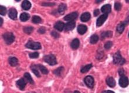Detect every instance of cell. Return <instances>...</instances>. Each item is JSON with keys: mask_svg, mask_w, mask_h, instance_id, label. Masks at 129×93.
Segmentation results:
<instances>
[{"mask_svg": "<svg viewBox=\"0 0 129 93\" xmlns=\"http://www.w3.org/2000/svg\"><path fill=\"white\" fill-rule=\"evenodd\" d=\"M39 53L38 52H34V53H31L29 54V56L31 58H37L39 57Z\"/></svg>", "mask_w": 129, "mask_h": 93, "instance_id": "33", "label": "cell"}, {"mask_svg": "<svg viewBox=\"0 0 129 93\" xmlns=\"http://www.w3.org/2000/svg\"><path fill=\"white\" fill-rule=\"evenodd\" d=\"M33 31V28L31 26H28V27H25L24 28V31L25 32L26 34H31Z\"/></svg>", "mask_w": 129, "mask_h": 93, "instance_id": "30", "label": "cell"}, {"mask_svg": "<svg viewBox=\"0 0 129 93\" xmlns=\"http://www.w3.org/2000/svg\"><path fill=\"white\" fill-rule=\"evenodd\" d=\"M31 70L32 71L33 73L35 76H36L37 77H41V74H39V72L38 71V68L37 67L36 65H32L31 66Z\"/></svg>", "mask_w": 129, "mask_h": 93, "instance_id": "24", "label": "cell"}, {"mask_svg": "<svg viewBox=\"0 0 129 93\" xmlns=\"http://www.w3.org/2000/svg\"><path fill=\"white\" fill-rule=\"evenodd\" d=\"M125 26H126V24L124 23L123 22H120V23L117 26V28H116V30H117V31L119 33L122 34V32H123L124 30H125Z\"/></svg>", "mask_w": 129, "mask_h": 93, "instance_id": "19", "label": "cell"}, {"mask_svg": "<svg viewBox=\"0 0 129 93\" xmlns=\"http://www.w3.org/2000/svg\"><path fill=\"white\" fill-rule=\"evenodd\" d=\"M102 1H96V2L99 3V2H102Z\"/></svg>", "mask_w": 129, "mask_h": 93, "instance_id": "43", "label": "cell"}, {"mask_svg": "<svg viewBox=\"0 0 129 93\" xmlns=\"http://www.w3.org/2000/svg\"><path fill=\"white\" fill-rule=\"evenodd\" d=\"M64 70V68L63 67H59L57 69L55 70L54 71V73L56 76H61V74H62L63 71Z\"/></svg>", "mask_w": 129, "mask_h": 93, "instance_id": "31", "label": "cell"}, {"mask_svg": "<svg viewBox=\"0 0 129 93\" xmlns=\"http://www.w3.org/2000/svg\"><path fill=\"white\" fill-rule=\"evenodd\" d=\"M129 84V78L126 76L121 77L120 80H119V85L120 87L123 88L126 87Z\"/></svg>", "mask_w": 129, "mask_h": 93, "instance_id": "6", "label": "cell"}, {"mask_svg": "<svg viewBox=\"0 0 129 93\" xmlns=\"http://www.w3.org/2000/svg\"><path fill=\"white\" fill-rule=\"evenodd\" d=\"M106 83L110 87H114L116 86V81L114 80V79L113 77H110L107 78L106 79Z\"/></svg>", "mask_w": 129, "mask_h": 93, "instance_id": "17", "label": "cell"}, {"mask_svg": "<svg viewBox=\"0 0 129 93\" xmlns=\"http://www.w3.org/2000/svg\"><path fill=\"white\" fill-rule=\"evenodd\" d=\"M90 17H91V15H90L89 12H85L82 14V15L80 16V20L83 21V22H87L90 19Z\"/></svg>", "mask_w": 129, "mask_h": 93, "instance_id": "15", "label": "cell"}, {"mask_svg": "<svg viewBox=\"0 0 129 93\" xmlns=\"http://www.w3.org/2000/svg\"><path fill=\"white\" fill-rule=\"evenodd\" d=\"M17 11L15 8H12L9 9L8 12V16L11 19L15 20L17 18Z\"/></svg>", "mask_w": 129, "mask_h": 93, "instance_id": "11", "label": "cell"}, {"mask_svg": "<svg viewBox=\"0 0 129 93\" xmlns=\"http://www.w3.org/2000/svg\"><path fill=\"white\" fill-rule=\"evenodd\" d=\"M102 93H114L113 91H110V90H107V91H103Z\"/></svg>", "mask_w": 129, "mask_h": 93, "instance_id": "41", "label": "cell"}, {"mask_svg": "<svg viewBox=\"0 0 129 93\" xmlns=\"http://www.w3.org/2000/svg\"><path fill=\"white\" fill-rule=\"evenodd\" d=\"M64 26H65L64 25V24L63 22H62V21H58V22H56L55 24L54 27L56 30L59 31H62L64 30Z\"/></svg>", "mask_w": 129, "mask_h": 93, "instance_id": "14", "label": "cell"}, {"mask_svg": "<svg viewBox=\"0 0 129 93\" xmlns=\"http://www.w3.org/2000/svg\"><path fill=\"white\" fill-rule=\"evenodd\" d=\"M43 60L45 62L49 64L50 66H55L57 64V61H56V57L53 54H49L46 55L43 57Z\"/></svg>", "mask_w": 129, "mask_h": 93, "instance_id": "2", "label": "cell"}, {"mask_svg": "<svg viewBox=\"0 0 129 93\" xmlns=\"http://www.w3.org/2000/svg\"><path fill=\"white\" fill-rule=\"evenodd\" d=\"M3 38L8 45H10L15 41V36L12 32H6L3 35Z\"/></svg>", "mask_w": 129, "mask_h": 93, "instance_id": "3", "label": "cell"}, {"mask_svg": "<svg viewBox=\"0 0 129 93\" xmlns=\"http://www.w3.org/2000/svg\"><path fill=\"white\" fill-rule=\"evenodd\" d=\"M75 25L76 23L75 21H70V22H67L64 26V31H69L73 30L75 28Z\"/></svg>", "mask_w": 129, "mask_h": 93, "instance_id": "10", "label": "cell"}, {"mask_svg": "<svg viewBox=\"0 0 129 93\" xmlns=\"http://www.w3.org/2000/svg\"><path fill=\"white\" fill-rule=\"evenodd\" d=\"M24 77L27 79V80L28 81V82L30 83V84H33V83H34V82H33V80H32V77L30 75V73H25V74H24Z\"/></svg>", "mask_w": 129, "mask_h": 93, "instance_id": "28", "label": "cell"}, {"mask_svg": "<svg viewBox=\"0 0 129 93\" xmlns=\"http://www.w3.org/2000/svg\"><path fill=\"white\" fill-rule=\"evenodd\" d=\"M112 31H104L101 34V38L102 40V39H104L106 38H110V37H112Z\"/></svg>", "mask_w": 129, "mask_h": 93, "instance_id": "18", "label": "cell"}, {"mask_svg": "<svg viewBox=\"0 0 129 93\" xmlns=\"http://www.w3.org/2000/svg\"><path fill=\"white\" fill-rule=\"evenodd\" d=\"M18 63V60L15 57H10L9 58V63L11 66L15 67L17 66Z\"/></svg>", "mask_w": 129, "mask_h": 93, "instance_id": "22", "label": "cell"}, {"mask_svg": "<svg viewBox=\"0 0 129 93\" xmlns=\"http://www.w3.org/2000/svg\"><path fill=\"white\" fill-rule=\"evenodd\" d=\"M92 67V64H88V65H86V66L83 67L81 68V70H80V71H81V73H86V72H88V71H89L90 69Z\"/></svg>", "mask_w": 129, "mask_h": 93, "instance_id": "27", "label": "cell"}, {"mask_svg": "<svg viewBox=\"0 0 129 93\" xmlns=\"http://www.w3.org/2000/svg\"><path fill=\"white\" fill-rule=\"evenodd\" d=\"M98 40H99V37H98V35H96V34H94V35H92L91 37H90V42L92 44H96Z\"/></svg>", "mask_w": 129, "mask_h": 93, "instance_id": "26", "label": "cell"}, {"mask_svg": "<svg viewBox=\"0 0 129 93\" xmlns=\"http://www.w3.org/2000/svg\"><path fill=\"white\" fill-rule=\"evenodd\" d=\"M26 84H27V83H26L25 80L23 78H21V79H19V80L17 81V87H18V89L21 90H24Z\"/></svg>", "mask_w": 129, "mask_h": 93, "instance_id": "9", "label": "cell"}, {"mask_svg": "<svg viewBox=\"0 0 129 93\" xmlns=\"http://www.w3.org/2000/svg\"><path fill=\"white\" fill-rule=\"evenodd\" d=\"M45 31H46V29H45V28L43 27L40 28L38 30V32L40 34H44Z\"/></svg>", "mask_w": 129, "mask_h": 93, "instance_id": "37", "label": "cell"}, {"mask_svg": "<svg viewBox=\"0 0 129 93\" xmlns=\"http://www.w3.org/2000/svg\"><path fill=\"white\" fill-rule=\"evenodd\" d=\"M31 7V4L29 1H24L22 4V8L25 10H29Z\"/></svg>", "mask_w": 129, "mask_h": 93, "instance_id": "20", "label": "cell"}, {"mask_svg": "<svg viewBox=\"0 0 129 93\" xmlns=\"http://www.w3.org/2000/svg\"><path fill=\"white\" fill-rule=\"evenodd\" d=\"M32 22L34 24H39L41 22L42 19L41 18V17H39V16L34 15L33 16V17H32Z\"/></svg>", "mask_w": 129, "mask_h": 93, "instance_id": "29", "label": "cell"}, {"mask_svg": "<svg viewBox=\"0 0 129 93\" xmlns=\"http://www.w3.org/2000/svg\"><path fill=\"white\" fill-rule=\"evenodd\" d=\"M113 63L115 64L119 65H123L126 63L125 58L122 57L119 51L113 55Z\"/></svg>", "mask_w": 129, "mask_h": 93, "instance_id": "1", "label": "cell"}, {"mask_svg": "<svg viewBox=\"0 0 129 93\" xmlns=\"http://www.w3.org/2000/svg\"></svg>", "mask_w": 129, "mask_h": 93, "instance_id": "46", "label": "cell"}, {"mask_svg": "<svg viewBox=\"0 0 129 93\" xmlns=\"http://www.w3.org/2000/svg\"><path fill=\"white\" fill-rule=\"evenodd\" d=\"M74 93H80V92L78 91H75V92H74Z\"/></svg>", "mask_w": 129, "mask_h": 93, "instance_id": "44", "label": "cell"}, {"mask_svg": "<svg viewBox=\"0 0 129 93\" xmlns=\"http://www.w3.org/2000/svg\"><path fill=\"white\" fill-rule=\"evenodd\" d=\"M36 66H37V67H38V69L41 71L42 74H48V73H49V71H48L47 68L45 67V66H42V65L38 64V65H36Z\"/></svg>", "mask_w": 129, "mask_h": 93, "instance_id": "23", "label": "cell"}, {"mask_svg": "<svg viewBox=\"0 0 129 93\" xmlns=\"http://www.w3.org/2000/svg\"><path fill=\"white\" fill-rule=\"evenodd\" d=\"M66 5L65 4H61L59 5V7H58V12L61 15L64 14V12L65 11L66 9Z\"/></svg>", "mask_w": 129, "mask_h": 93, "instance_id": "21", "label": "cell"}, {"mask_svg": "<svg viewBox=\"0 0 129 93\" xmlns=\"http://www.w3.org/2000/svg\"><path fill=\"white\" fill-rule=\"evenodd\" d=\"M0 20H1V21H0V26H2L3 23V19L2 18H0Z\"/></svg>", "mask_w": 129, "mask_h": 93, "instance_id": "42", "label": "cell"}, {"mask_svg": "<svg viewBox=\"0 0 129 93\" xmlns=\"http://www.w3.org/2000/svg\"><path fill=\"white\" fill-rule=\"evenodd\" d=\"M84 81H85V83L86 84V86H88V87L90 88V89H92V88L94 87L95 80L94 78L92 76H89L86 77L85 78V80H84Z\"/></svg>", "mask_w": 129, "mask_h": 93, "instance_id": "5", "label": "cell"}, {"mask_svg": "<svg viewBox=\"0 0 129 93\" xmlns=\"http://www.w3.org/2000/svg\"><path fill=\"white\" fill-rule=\"evenodd\" d=\"M6 13V9L5 6L1 5L0 6V14L1 15H5Z\"/></svg>", "mask_w": 129, "mask_h": 93, "instance_id": "32", "label": "cell"}, {"mask_svg": "<svg viewBox=\"0 0 129 93\" xmlns=\"http://www.w3.org/2000/svg\"><path fill=\"white\" fill-rule=\"evenodd\" d=\"M25 47L28 48L35 50L41 48V45L39 42H34L32 41H29L26 44Z\"/></svg>", "mask_w": 129, "mask_h": 93, "instance_id": "4", "label": "cell"}, {"mask_svg": "<svg viewBox=\"0 0 129 93\" xmlns=\"http://www.w3.org/2000/svg\"><path fill=\"white\" fill-rule=\"evenodd\" d=\"M126 2H128V3H129V1H126Z\"/></svg>", "mask_w": 129, "mask_h": 93, "instance_id": "45", "label": "cell"}, {"mask_svg": "<svg viewBox=\"0 0 129 93\" xmlns=\"http://www.w3.org/2000/svg\"><path fill=\"white\" fill-rule=\"evenodd\" d=\"M79 44H80L79 40L77 38H76V39H74V40L72 41V42H71L70 46L72 47V48L73 49V50H76V49L78 48L79 47Z\"/></svg>", "mask_w": 129, "mask_h": 93, "instance_id": "16", "label": "cell"}, {"mask_svg": "<svg viewBox=\"0 0 129 93\" xmlns=\"http://www.w3.org/2000/svg\"><path fill=\"white\" fill-rule=\"evenodd\" d=\"M94 15L95 16H97L99 14V9H95V10L94 11Z\"/></svg>", "mask_w": 129, "mask_h": 93, "instance_id": "40", "label": "cell"}, {"mask_svg": "<svg viewBox=\"0 0 129 93\" xmlns=\"http://www.w3.org/2000/svg\"><path fill=\"white\" fill-rule=\"evenodd\" d=\"M51 35L56 38H59V33H58V32H57L56 31H53L51 32Z\"/></svg>", "mask_w": 129, "mask_h": 93, "instance_id": "36", "label": "cell"}, {"mask_svg": "<svg viewBox=\"0 0 129 93\" xmlns=\"http://www.w3.org/2000/svg\"><path fill=\"white\" fill-rule=\"evenodd\" d=\"M113 46V42L112 41H107L104 44V48L106 50H109Z\"/></svg>", "mask_w": 129, "mask_h": 93, "instance_id": "34", "label": "cell"}, {"mask_svg": "<svg viewBox=\"0 0 129 93\" xmlns=\"http://www.w3.org/2000/svg\"><path fill=\"white\" fill-rule=\"evenodd\" d=\"M123 22L126 24V25H128V24H129V16L126 18V19H125V21H123Z\"/></svg>", "mask_w": 129, "mask_h": 93, "instance_id": "39", "label": "cell"}, {"mask_svg": "<svg viewBox=\"0 0 129 93\" xmlns=\"http://www.w3.org/2000/svg\"><path fill=\"white\" fill-rule=\"evenodd\" d=\"M111 10H112V6L110 4L104 5L101 8V12L104 13V14H108L111 12Z\"/></svg>", "mask_w": 129, "mask_h": 93, "instance_id": "12", "label": "cell"}, {"mask_svg": "<svg viewBox=\"0 0 129 93\" xmlns=\"http://www.w3.org/2000/svg\"><path fill=\"white\" fill-rule=\"evenodd\" d=\"M30 15H29L28 13H26V12L22 13V14L20 15V17H19L21 20L23 21V22L28 21V19H30Z\"/></svg>", "mask_w": 129, "mask_h": 93, "instance_id": "25", "label": "cell"}, {"mask_svg": "<svg viewBox=\"0 0 129 93\" xmlns=\"http://www.w3.org/2000/svg\"><path fill=\"white\" fill-rule=\"evenodd\" d=\"M78 17V14L77 12H73L70 14H67V15H66L64 18V19L65 21H73L77 18V17Z\"/></svg>", "mask_w": 129, "mask_h": 93, "instance_id": "8", "label": "cell"}, {"mask_svg": "<svg viewBox=\"0 0 129 93\" xmlns=\"http://www.w3.org/2000/svg\"><path fill=\"white\" fill-rule=\"evenodd\" d=\"M108 15L107 14H103L101 16L98 18L97 19V22H96V25L97 27H100L101 25H102L104 22H105L106 19L107 18Z\"/></svg>", "mask_w": 129, "mask_h": 93, "instance_id": "7", "label": "cell"}, {"mask_svg": "<svg viewBox=\"0 0 129 93\" xmlns=\"http://www.w3.org/2000/svg\"><path fill=\"white\" fill-rule=\"evenodd\" d=\"M88 30V28L85 25H79L77 27V32L79 34H80V35H83V34L86 33V32Z\"/></svg>", "mask_w": 129, "mask_h": 93, "instance_id": "13", "label": "cell"}, {"mask_svg": "<svg viewBox=\"0 0 129 93\" xmlns=\"http://www.w3.org/2000/svg\"><path fill=\"white\" fill-rule=\"evenodd\" d=\"M114 8H115L116 10L120 11L122 8V4H120V2H116L115 4H114Z\"/></svg>", "mask_w": 129, "mask_h": 93, "instance_id": "35", "label": "cell"}, {"mask_svg": "<svg viewBox=\"0 0 129 93\" xmlns=\"http://www.w3.org/2000/svg\"><path fill=\"white\" fill-rule=\"evenodd\" d=\"M119 74L121 77L124 76V75H125V71H124V70L122 69V68H121V69L119 70Z\"/></svg>", "mask_w": 129, "mask_h": 93, "instance_id": "38", "label": "cell"}]
</instances>
